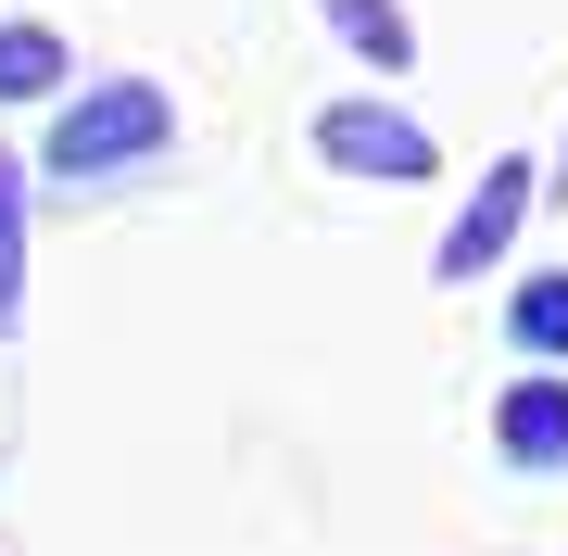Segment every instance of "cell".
Wrapping results in <instances>:
<instances>
[{"label":"cell","mask_w":568,"mask_h":556,"mask_svg":"<svg viewBox=\"0 0 568 556\" xmlns=\"http://www.w3.org/2000/svg\"><path fill=\"white\" fill-rule=\"evenodd\" d=\"M493 455H506V468H568V380H556V367L506 380V405H493Z\"/></svg>","instance_id":"4"},{"label":"cell","mask_w":568,"mask_h":556,"mask_svg":"<svg viewBox=\"0 0 568 556\" xmlns=\"http://www.w3.org/2000/svg\"><path fill=\"white\" fill-rule=\"evenodd\" d=\"M39 89H63V39L51 26H0V102H39Z\"/></svg>","instance_id":"7"},{"label":"cell","mask_w":568,"mask_h":556,"mask_svg":"<svg viewBox=\"0 0 568 556\" xmlns=\"http://www.w3.org/2000/svg\"><path fill=\"white\" fill-rule=\"evenodd\" d=\"M316 165L379 178V190H417V178H443V140H429L417 114H392V102H328L316 114Z\"/></svg>","instance_id":"2"},{"label":"cell","mask_w":568,"mask_h":556,"mask_svg":"<svg viewBox=\"0 0 568 556\" xmlns=\"http://www.w3.org/2000/svg\"><path fill=\"white\" fill-rule=\"evenodd\" d=\"M164 127H178V102H164L152 77H114V89H89V102L51 127V178H114V165H152V152H164Z\"/></svg>","instance_id":"1"},{"label":"cell","mask_w":568,"mask_h":556,"mask_svg":"<svg viewBox=\"0 0 568 556\" xmlns=\"http://www.w3.org/2000/svg\"><path fill=\"white\" fill-rule=\"evenodd\" d=\"M506 342L530 354V367H568V266L518 279V304H506Z\"/></svg>","instance_id":"6"},{"label":"cell","mask_w":568,"mask_h":556,"mask_svg":"<svg viewBox=\"0 0 568 556\" xmlns=\"http://www.w3.org/2000/svg\"><path fill=\"white\" fill-rule=\"evenodd\" d=\"M556 203H568V152H556Z\"/></svg>","instance_id":"9"},{"label":"cell","mask_w":568,"mask_h":556,"mask_svg":"<svg viewBox=\"0 0 568 556\" xmlns=\"http://www.w3.org/2000/svg\"><path fill=\"white\" fill-rule=\"evenodd\" d=\"M316 26L366 63V77H405V63H417V26L392 13V0H316Z\"/></svg>","instance_id":"5"},{"label":"cell","mask_w":568,"mask_h":556,"mask_svg":"<svg viewBox=\"0 0 568 556\" xmlns=\"http://www.w3.org/2000/svg\"><path fill=\"white\" fill-rule=\"evenodd\" d=\"M26 304V190L0 178V316Z\"/></svg>","instance_id":"8"},{"label":"cell","mask_w":568,"mask_h":556,"mask_svg":"<svg viewBox=\"0 0 568 556\" xmlns=\"http://www.w3.org/2000/svg\"><path fill=\"white\" fill-rule=\"evenodd\" d=\"M530 190H544V178H530V152H493V165H480V190H467V215L443 228V253H429V279H443V291L493 279V266H506V241L530 228Z\"/></svg>","instance_id":"3"}]
</instances>
